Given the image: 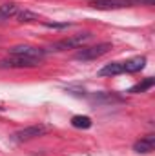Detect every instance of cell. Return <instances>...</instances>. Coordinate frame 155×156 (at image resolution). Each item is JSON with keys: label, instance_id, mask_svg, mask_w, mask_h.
Returning a JSON list of instances; mask_svg holds the SVG:
<instances>
[{"label": "cell", "instance_id": "obj_8", "mask_svg": "<svg viewBox=\"0 0 155 156\" xmlns=\"http://www.w3.org/2000/svg\"><path fill=\"white\" fill-rule=\"evenodd\" d=\"M144 64H146V56H135L131 60L122 62V67H124V73H137L144 67Z\"/></svg>", "mask_w": 155, "mask_h": 156}, {"label": "cell", "instance_id": "obj_1", "mask_svg": "<svg viewBox=\"0 0 155 156\" xmlns=\"http://www.w3.org/2000/svg\"><path fill=\"white\" fill-rule=\"evenodd\" d=\"M110 49H112L110 42H102V44H97V45H91V47H84V49L77 51L75 60H78V62H91V60H97V58L104 56L106 53H110Z\"/></svg>", "mask_w": 155, "mask_h": 156}, {"label": "cell", "instance_id": "obj_13", "mask_svg": "<svg viewBox=\"0 0 155 156\" xmlns=\"http://www.w3.org/2000/svg\"><path fill=\"white\" fill-rule=\"evenodd\" d=\"M17 18H18V22H37V20H39V16H37L35 13L28 11V9L18 11V13H17Z\"/></svg>", "mask_w": 155, "mask_h": 156}, {"label": "cell", "instance_id": "obj_7", "mask_svg": "<svg viewBox=\"0 0 155 156\" xmlns=\"http://www.w3.org/2000/svg\"><path fill=\"white\" fill-rule=\"evenodd\" d=\"M155 147V136H146V138H141L139 142H135V145H133V151L135 153H139V154H148V153H152Z\"/></svg>", "mask_w": 155, "mask_h": 156}, {"label": "cell", "instance_id": "obj_3", "mask_svg": "<svg viewBox=\"0 0 155 156\" xmlns=\"http://www.w3.org/2000/svg\"><path fill=\"white\" fill-rule=\"evenodd\" d=\"M91 33H78L75 37H70V38L59 40V42H53L49 45V51H64V49H73V47H80L84 45L88 40H91Z\"/></svg>", "mask_w": 155, "mask_h": 156}, {"label": "cell", "instance_id": "obj_10", "mask_svg": "<svg viewBox=\"0 0 155 156\" xmlns=\"http://www.w3.org/2000/svg\"><path fill=\"white\" fill-rule=\"evenodd\" d=\"M18 11L20 9L15 2H6V4L0 5V20H9L11 16H17Z\"/></svg>", "mask_w": 155, "mask_h": 156}, {"label": "cell", "instance_id": "obj_14", "mask_svg": "<svg viewBox=\"0 0 155 156\" xmlns=\"http://www.w3.org/2000/svg\"><path fill=\"white\" fill-rule=\"evenodd\" d=\"M46 26H47V27H57V29H60V27H68L70 24H51V22H46Z\"/></svg>", "mask_w": 155, "mask_h": 156}, {"label": "cell", "instance_id": "obj_11", "mask_svg": "<svg viewBox=\"0 0 155 156\" xmlns=\"http://www.w3.org/2000/svg\"><path fill=\"white\" fill-rule=\"evenodd\" d=\"M71 125L77 127V129H89V127H91V118L77 115V116L71 118Z\"/></svg>", "mask_w": 155, "mask_h": 156}, {"label": "cell", "instance_id": "obj_4", "mask_svg": "<svg viewBox=\"0 0 155 156\" xmlns=\"http://www.w3.org/2000/svg\"><path fill=\"white\" fill-rule=\"evenodd\" d=\"M89 5L95 9H122V7H133L135 0H89Z\"/></svg>", "mask_w": 155, "mask_h": 156}, {"label": "cell", "instance_id": "obj_5", "mask_svg": "<svg viewBox=\"0 0 155 156\" xmlns=\"http://www.w3.org/2000/svg\"><path fill=\"white\" fill-rule=\"evenodd\" d=\"M47 133V127L44 125H31V127H26V129H20L13 134V140L15 142H26V140H31V138H37Z\"/></svg>", "mask_w": 155, "mask_h": 156}, {"label": "cell", "instance_id": "obj_6", "mask_svg": "<svg viewBox=\"0 0 155 156\" xmlns=\"http://www.w3.org/2000/svg\"><path fill=\"white\" fill-rule=\"evenodd\" d=\"M39 62L22 58V56H9L6 60H0V67H11V69H24V67H37Z\"/></svg>", "mask_w": 155, "mask_h": 156}, {"label": "cell", "instance_id": "obj_2", "mask_svg": "<svg viewBox=\"0 0 155 156\" xmlns=\"http://www.w3.org/2000/svg\"><path fill=\"white\" fill-rule=\"evenodd\" d=\"M46 49L42 47H33V45H15L9 49V55L13 56H22V58H28V60H33V62H42L44 56H46Z\"/></svg>", "mask_w": 155, "mask_h": 156}, {"label": "cell", "instance_id": "obj_12", "mask_svg": "<svg viewBox=\"0 0 155 156\" xmlns=\"http://www.w3.org/2000/svg\"><path fill=\"white\" fill-rule=\"evenodd\" d=\"M155 83L153 78H144L141 83H137V85H133L131 89H130V93H146L148 89H152Z\"/></svg>", "mask_w": 155, "mask_h": 156}, {"label": "cell", "instance_id": "obj_9", "mask_svg": "<svg viewBox=\"0 0 155 156\" xmlns=\"http://www.w3.org/2000/svg\"><path fill=\"white\" fill-rule=\"evenodd\" d=\"M122 73H124L122 62H112L99 71V76H115V75H122Z\"/></svg>", "mask_w": 155, "mask_h": 156}]
</instances>
